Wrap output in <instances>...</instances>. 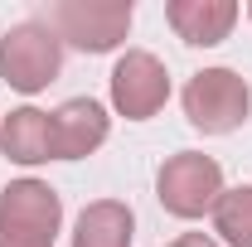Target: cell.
Segmentation results:
<instances>
[{
    "label": "cell",
    "mask_w": 252,
    "mask_h": 247,
    "mask_svg": "<svg viewBox=\"0 0 252 247\" xmlns=\"http://www.w3.org/2000/svg\"><path fill=\"white\" fill-rule=\"evenodd\" d=\"M185 117L194 131H204V136H228V131H238V126L248 122L252 112V88L243 73H233V68H204V73H194L185 83Z\"/></svg>",
    "instance_id": "cell-1"
},
{
    "label": "cell",
    "mask_w": 252,
    "mask_h": 247,
    "mask_svg": "<svg viewBox=\"0 0 252 247\" xmlns=\"http://www.w3.org/2000/svg\"><path fill=\"white\" fill-rule=\"evenodd\" d=\"M156 199H160V209L175 214V218L214 214V204L223 199V165L204 151L170 155L156 175Z\"/></svg>",
    "instance_id": "cell-2"
},
{
    "label": "cell",
    "mask_w": 252,
    "mask_h": 247,
    "mask_svg": "<svg viewBox=\"0 0 252 247\" xmlns=\"http://www.w3.org/2000/svg\"><path fill=\"white\" fill-rule=\"evenodd\" d=\"M59 68H63V44L49 25L25 20V25L5 30V39H0V78L15 93H25V97L44 93L59 78Z\"/></svg>",
    "instance_id": "cell-3"
},
{
    "label": "cell",
    "mask_w": 252,
    "mask_h": 247,
    "mask_svg": "<svg viewBox=\"0 0 252 247\" xmlns=\"http://www.w3.org/2000/svg\"><path fill=\"white\" fill-rule=\"evenodd\" d=\"M131 0H59L49 15V30L59 44H73L83 54H112L131 30Z\"/></svg>",
    "instance_id": "cell-4"
},
{
    "label": "cell",
    "mask_w": 252,
    "mask_h": 247,
    "mask_svg": "<svg viewBox=\"0 0 252 247\" xmlns=\"http://www.w3.org/2000/svg\"><path fill=\"white\" fill-rule=\"evenodd\" d=\"M170 102V73L151 49H126L112 68V107L126 122H151Z\"/></svg>",
    "instance_id": "cell-5"
},
{
    "label": "cell",
    "mask_w": 252,
    "mask_h": 247,
    "mask_svg": "<svg viewBox=\"0 0 252 247\" xmlns=\"http://www.w3.org/2000/svg\"><path fill=\"white\" fill-rule=\"evenodd\" d=\"M59 223H63V199L54 185H44V180H10L0 189V233L54 243Z\"/></svg>",
    "instance_id": "cell-6"
},
{
    "label": "cell",
    "mask_w": 252,
    "mask_h": 247,
    "mask_svg": "<svg viewBox=\"0 0 252 247\" xmlns=\"http://www.w3.org/2000/svg\"><path fill=\"white\" fill-rule=\"evenodd\" d=\"M54 117V160H83L107 146L112 136V117L97 97H68Z\"/></svg>",
    "instance_id": "cell-7"
},
{
    "label": "cell",
    "mask_w": 252,
    "mask_h": 247,
    "mask_svg": "<svg viewBox=\"0 0 252 247\" xmlns=\"http://www.w3.org/2000/svg\"><path fill=\"white\" fill-rule=\"evenodd\" d=\"M238 0H170L165 5V20L170 30L185 39L189 49H214L223 44L233 25H238Z\"/></svg>",
    "instance_id": "cell-8"
},
{
    "label": "cell",
    "mask_w": 252,
    "mask_h": 247,
    "mask_svg": "<svg viewBox=\"0 0 252 247\" xmlns=\"http://www.w3.org/2000/svg\"><path fill=\"white\" fill-rule=\"evenodd\" d=\"M0 151L15 165H44L54 160V117L39 107H15L0 122Z\"/></svg>",
    "instance_id": "cell-9"
},
{
    "label": "cell",
    "mask_w": 252,
    "mask_h": 247,
    "mask_svg": "<svg viewBox=\"0 0 252 247\" xmlns=\"http://www.w3.org/2000/svg\"><path fill=\"white\" fill-rule=\"evenodd\" d=\"M136 214L122 199H93L73 223V247H131Z\"/></svg>",
    "instance_id": "cell-10"
},
{
    "label": "cell",
    "mask_w": 252,
    "mask_h": 247,
    "mask_svg": "<svg viewBox=\"0 0 252 247\" xmlns=\"http://www.w3.org/2000/svg\"><path fill=\"white\" fill-rule=\"evenodd\" d=\"M214 233L223 247H252V185L223 189V199L214 204Z\"/></svg>",
    "instance_id": "cell-11"
},
{
    "label": "cell",
    "mask_w": 252,
    "mask_h": 247,
    "mask_svg": "<svg viewBox=\"0 0 252 247\" xmlns=\"http://www.w3.org/2000/svg\"><path fill=\"white\" fill-rule=\"evenodd\" d=\"M170 247H223V243H214L209 233H185V238H175Z\"/></svg>",
    "instance_id": "cell-12"
},
{
    "label": "cell",
    "mask_w": 252,
    "mask_h": 247,
    "mask_svg": "<svg viewBox=\"0 0 252 247\" xmlns=\"http://www.w3.org/2000/svg\"><path fill=\"white\" fill-rule=\"evenodd\" d=\"M0 247H54V243H39V238H10V233H0Z\"/></svg>",
    "instance_id": "cell-13"
},
{
    "label": "cell",
    "mask_w": 252,
    "mask_h": 247,
    "mask_svg": "<svg viewBox=\"0 0 252 247\" xmlns=\"http://www.w3.org/2000/svg\"><path fill=\"white\" fill-rule=\"evenodd\" d=\"M248 20H252V0H248Z\"/></svg>",
    "instance_id": "cell-14"
}]
</instances>
